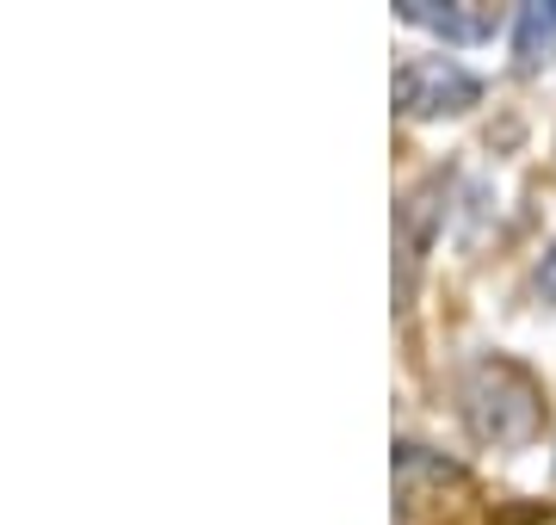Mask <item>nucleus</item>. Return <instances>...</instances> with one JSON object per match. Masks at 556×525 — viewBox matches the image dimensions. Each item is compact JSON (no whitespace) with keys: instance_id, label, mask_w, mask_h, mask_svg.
I'll return each instance as SVG.
<instances>
[{"instance_id":"nucleus-1","label":"nucleus","mask_w":556,"mask_h":525,"mask_svg":"<svg viewBox=\"0 0 556 525\" xmlns=\"http://www.w3.org/2000/svg\"><path fill=\"white\" fill-rule=\"evenodd\" d=\"M464 421L477 426L482 439L495 445H519L532 439L538 426V384L507 359H482L464 377Z\"/></svg>"},{"instance_id":"nucleus-2","label":"nucleus","mask_w":556,"mask_h":525,"mask_svg":"<svg viewBox=\"0 0 556 525\" xmlns=\"http://www.w3.org/2000/svg\"><path fill=\"white\" fill-rule=\"evenodd\" d=\"M390 93H396L402 118H457V112L482 105V75H470L457 56H408Z\"/></svg>"},{"instance_id":"nucleus-3","label":"nucleus","mask_w":556,"mask_h":525,"mask_svg":"<svg viewBox=\"0 0 556 525\" xmlns=\"http://www.w3.org/2000/svg\"><path fill=\"white\" fill-rule=\"evenodd\" d=\"M396 20L439 43H489L501 31V13L495 7H477V0H402Z\"/></svg>"},{"instance_id":"nucleus-4","label":"nucleus","mask_w":556,"mask_h":525,"mask_svg":"<svg viewBox=\"0 0 556 525\" xmlns=\"http://www.w3.org/2000/svg\"><path fill=\"white\" fill-rule=\"evenodd\" d=\"M556 62V0H526L514 13V68L538 75Z\"/></svg>"},{"instance_id":"nucleus-5","label":"nucleus","mask_w":556,"mask_h":525,"mask_svg":"<svg viewBox=\"0 0 556 525\" xmlns=\"http://www.w3.org/2000/svg\"><path fill=\"white\" fill-rule=\"evenodd\" d=\"M532 297H538L544 309H556V242L544 247V260L532 266Z\"/></svg>"}]
</instances>
